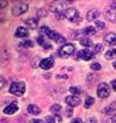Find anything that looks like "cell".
I'll list each match as a JSON object with an SVG mask.
<instances>
[{
	"mask_svg": "<svg viewBox=\"0 0 116 123\" xmlns=\"http://www.w3.org/2000/svg\"><path fill=\"white\" fill-rule=\"evenodd\" d=\"M113 66H114V68H116V61H115V62H114V63H113Z\"/></svg>",
	"mask_w": 116,
	"mask_h": 123,
	"instance_id": "b9f144b4",
	"label": "cell"
},
{
	"mask_svg": "<svg viewBox=\"0 0 116 123\" xmlns=\"http://www.w3.org/2000/svg\"><path fill=\"white\" fill-rule=\"evenodd\" d=\"M78 57H79L80 59H84V61H91V59L94 57V52L89 51V50H87V49H85V50H80Z\"/></svg>",
	"mask_w": 116,
	"mask_h": 123,
	"instance_id": "30bf717a",
	"label": "cell"
},
{
	"mask_svg": "<svg viewBox=\"0 0 116 123\" xmlns=\"http://www.w3.org/2000/svg\"><path fill=\"white\" fill-rule=\"evenodd\" d=\"M37 23H38V21H37V19H35V18H30V19L26 20V25L29 28H36L37 27Z\"/></svg>",
	"mask_w": 116,
	"mask_h": 123,
	"instance_id": "ac0fdd59",
	"label": "cell"
},
{
	"mask_svg": "<svg viewBox=\"0 0 116 123\" xmlns=\"http://www.w3.org/2000/svg\"><path fill=\"white\" fill-rule=\"evenodd\" d=\"M111 87L114 88V91H116V80H113V81H111Z\"/></svg>",
	"mask_w": 116,
	"mask_h": 123,
	"instance_id": "74e56055",
	"label": "cell"
},
{
	"mask_svg": "<svg viewBox=\"0 0 116 123\" xmlns=\"http://www.w3.org/2000/svg\"><path fill=\"white\" fill-rule=\"evenodd\" d=\"M40 33H41L42 35L48 36L49 38H51V40L55 41L56 43H59V44H66V43H65L66 40H65L61 34H58V33H56V31H54V30H51V29L48 28L47 26H43V27L40 29Z\"/></svg>",
	"mask_w": 116,
	"mask_h": 123,
	"instance_id": "6da1fadb",
	"label": "cell"
},
{
	"mask_svg": "<svg viewBox=\"0 0 116 123\" xmlns=\"http://www.w3.org/2000/svg\"><path fill=\"white\" fill-rule=\"evenodd\" d=\"M54 64H55V61L51 58V57H49V58H44V59H42L41 62V66L43 70H50V68L54 66Z\"/></svg>",
	"mask_w": 116,
	"mask_h": 123,
	"instance_id": "8fae6325",
	"label": "cell"
},
{
	"mask_svg": "<svg viewBox=\"0 0 116 123\" xmlns=\"http://www.w3.org/2000/svg\"><path fill=\"white\" fill-rule=\"evenodd\" d=\"M45 122H47V123H55V117H54V116H47V118H45Z\"/></svg>",
	"mask_w": 116,
	"mask_h": 123,
	"instance_id": "d6a6232c",
	"label": "cell"
},
{
	"mask_svg": "<svg viewBox=\"0 0 116 123\" xmlns=\"http://www.w3.org/2000/svg\"><path fill=\"white\" fill-rule=\"evenodd\" d=\"M115 110H116V101H114V102L110 103L107 108L103 109V113H104V114H111V113L115 111Z\"/></svg>",
	"mask_w": 116,
	"mask_h": 123,
	"instance_id": "d6986e66",
	"label": "cell"
},
{
	"mask_svg": "<svg viewBox=\"0 0 116 123\" xmlns=\"http://www.w3.org/2000/svg\"><path fill=\"white\" fill-rule=\"evenodd\" d=\"M18 110H19L18 105H16V103H11V105H8V106H6V107L4 108V113H5L6 115H13L14 113H16Z\"/></svg>",
	"mask_w": 116,
	"mask_h": 123,
	"instance_id": "7c38bea8",
	"label": "cell"
},
{
	"mask_svg": "<svg viewBox=\"0 0 116 123\" xmlns=\"http://www.w3.org/2000/svg\"><path fill=\"white\" fill-rule=\"evenodd\" d=\"M104 42H106V44H108L110 47L115 45L116 44V34L115 33H109V34H107L104 36Z\"/></svg>",
	"mask_w": 116,
	"mask_h": 123,
	"instance_id": "5bb4252c",
	"label": "cell"
},
{
	"mask_svg": "<svg viewBox=\"0 0 116 123\" xmlns=\"http://www.w3.org/2000/svg\"><path fill=\"white\" fill-rule=\"evenodd\" d=\"M21 47H23V48H31V47H34V42L29 41V40L23 41V42H21Z\"/></svg>",
	"mask_w": 116,
	"mask_h": 123,
	"instance_id": "484cf974",
	"label": "cell"
},
{
	"mask_svg": "<svg viewBox=\"0 0 116 123\" xmlns=\"http://www.w3.org/2000/svg\"><path fill=\"white\" fill-rule=\"evenodd\" d=\"M102 50H103L102 44H96L95 47H94V51H93V52H94V54H99V52H101Z\"/></svg>",
	"mask_w": 116,
	"mask_h": 123,
	"instance_id": "83f0119b",
	"label": "cell"
},
{
	"mask_svg": "<svg viewBox=\"0 0 116 123\" xmlns=\"http://www.w3.org/2000/svg\"><path fill=\"white\" fill-rule=\"evenodd\" d=\"M86 123H96V120H95V118H89Z\"/></svg>",
	"mask_w": 116,
	"mask_h": 123,
	"instance_id": "f35d334b",
	"label": "cell"
},
{
	"mask_svg": "<svg viewBox=\"0 0 116 123\" xmlns=\"http://www.w3.org/2000/svg\"><path fill=\"white\" fill-rule=\"evenodd\" d=\"M26 92V85L24 82L19 81V82H13L11 85V88H9V93L14 94L16 96H21L23 95V93Z\"/></svg>",
	"mask_w": 116,
	"mask_h": 123,
	"instance_id": "7a4b0ae2",
	"label": "cell"
},
{
	"mask_svg": "<svg viewBox=\"0 0 116 123\" xmlns=\"http://www.w3.org/2000/svg\"><path fill=\"white\" fill-rule=\"evenodd\" d=\"M71 123H82V121L80 120V118H74V120H73Z\"/></svg>",
	"mask_w": 116,
	"mask_h": 123,
	"instance_id": "d590c367",
	"label": "cell"
},
{
	"mask_svg": "<svg viewBox=\"0 0 116 123\" xmlns=\"http://www.w3.org/2000/svg\"><path fill=\"white\" fill-rule=\"evenodd\" d=\"M104 57H106V59H114L116 57V49H110V50H108V51L104 54Z\"/></svg>",
	"mask_w": 116,
	"mask_h": 123,
	"instance_id": "ffe728a7",
	"label": "cell"
},
{
	"mask_svg": "<svg viewBox=\"0 0 116 123\" xmlns=\"http://www.w3.org/2000/svg\"><path fill=\"white\" fill-rule=\"evenodd\" d=\"M82 33L86 35V36H92V35H94L96 33V30H95V28H93V27H86L82 30Z\"/></svg>",
	"mask_w": 116,
	"mask_h": 123,
	"instance_id": "44dd1931",
	"label": "cell"
},
{
	"mask_svg": "<svg viewBox=\"0 0 116 123\" xmlns=\"http://www.w3.org/2000/svg\"><path fill=\"white\" fill-rule=\"evenodd\" d=\"M41 62H42V59L38 57V56H36L34 59H33V62H31V66H33V68H36L37 66H38V64L41 65Z\"/></svg>",
	"mask_w": 116,
	"mask_h": 123,
	"instance_id": "cb8c5ba5",
	"label": "cell"
},
{
	"mask_svg": "<svg viewBox=\"0 0 116 123\" xmlns=\"http://www.w3.org/2000/svg\"><path fill=\"white\" fill-rule=\"evenodd\" d=\"M80 44L84 45V47H91L92 45V41L89 40L88 37H84V38L80 40Z\"/></svg>",
	"mask_w": 116,
	"mask_h": 123,
	"instance_id": "7402d4cb",
	"label": "cell"
},
{
	"mask_svg": "<svg viewBox=\"0 0 116 123\" xmlns=\"http://www.w3.org/2000/svg\"><path fill=\"white\" fill-rule=\"evenodd\" d=\"M27 110H28V113H30L33 115H37V114L41 113V108L38 106H36V105H29Z\"/></svg>",
	"mask_w": 116,
	"mask_h": 123,
	"instance_id": "2e32d148",
	"label": "cell"
},
{
	"mask_svg": "<svg viewBox=\"0 0 116 123\" xmlns=\"http://www.w3.org/2000/svg\"><path fill=\"white\" fill-rule=\"evenodd\" d=\"M72 114H73V110H72V108H71V107H67V108H66V110H65V116L70 117V116H72Z\"/></svg>",
	"mask_w": 116,
	"mask_h": 123,
	"instance_id": "4dcf8cb0",
	"label": "cell"
},
{
	"mask_svg": "<svg viewBox=\"0 0 116 123\" xmlns=\"http://www.w3.org/2000/svg\"><path fill=\"white\" fill-rule=\"evenodd\" d=\"M57 78H58V79H61V78H63V79H66L67 77H66V75H57Z\"/></svg>",
	"mask_w": 116,
	"mask_h": 123,
	"instance_id": "60d3db41",
	"label": "cell"
},
{
	"mask_svg": "<svg viewBox=\"0 0 116 123\" xmlns=\"http://www.w3.org/2000/svg\"><path fill=\"white\" fill-rule=\"evenodd\" d=\"M65 102L68 105V107H77L81 103V99L79 96H75V95H68L65 98Z\"/></svg>",
	"mask_w": 116,
	"mask_h": 123,
	"instance_id": "ba28073f",
	"label": "cell"
},
{
	"mask_svg": "<svg viewBox=\"0 0 116 123\" xmlns=\"http://www.w3.org/2000/svg\"><path fill=\"white\" fill-rule=\"evenodd\" d=\"M37 16H38V18L45 16V9H38V11H37Z\"/></svg>",
	"mask_w": 116,
	"mask_h": 123,
	"instance_id": "1f68e13d",
	"label": "cell"
},
{
	"mask_svg": "<svg viewBox=\"0 0 116 123\" xmlns=\"http://www.w3.org/2000/svg\"><path fill=\"white\" fill-rule=\"evenodd\" d=\"M28 11V5L24 4V2H20V4H16L14 5L13 8H12V14L15 15V16H19L21 14H23L24 12Z\"/></svg>",
	"mask_w": 116,
	"mask_h": 123,
	"instance_id": "52a82bcc",
	"label": "cell"
},
{
	"mask_svg": "<svg viewBox=\"0 0 116 123\" xmlns=\"http://www.w3.org/2000/svg\"><path fill=\"white\" fill-rule=\"evenodd\" d=\"M70 92L73 94V95H79V94H81V89L79 88V87H75V86H73V87H70Z\"/></svg>",
	"mask_w": 116,
	"mask_h": 123,
	"instance_id": "d4e9b609",
	"label": "cell"
},
{
	"mask_svg": "<svg viewBox=\"0 0 116 123\" xmlns=\"http://www.w3.org/2000/svg\"><path fill=\"white\" fill-rule=\"evenodd\" d=\"M106 19L110 21L111 23H116V8L108 7L106 9Z\"/></svg>",
	"mask_w": 116,
	"mask_h": 123,
	"instance_id": "9c48e42d",
	"label": "cell"
},
{
	"mask_svg": "<svg viewBox=\"0 0 116 123\" xmlns=\"http://www.w3.org/2000/svg\"><path fill=\"white\" fill-rule=\"evenodd\" d=\"M95 26H96V28H99V29H103V28L106 27V25L103 23L102 21H95Z\"/></svg>",
	"mask_w": 116,
	"mask_h": 123,
	"instance_id": "f546056e",
	"label": "cell"
},
{
	"mask_svg": "<svg viewBox=\"0 0 116 123\" xmlns=\"http://www.w3.org/2000/svg\"><path fill=\"white\" fill-rule=\"evenodd\" d=\"M37 43H38L41 47H43L44 49H51V48H52V47H51V44L47 43V42H45V40H44L43 37H41V36H38V37H37Z\"/></svg>",
	"mask_w": 116,
	"mask_h": 123,
	"instance_id": "e0dca14e",
	"label": "cell"
},
{
	"mask_svg": "<svg viewBox=\"0 0 116 123\" xmlns=\"http://www.w3.org/2000/svg\"><path fill=\"white\" fill-rule=\"evenodd\" d=\"M111 123H116V114L111 117Z\"/></svg>",
	"mask_w": 116,
	"mask_h": 123,
	"instance_id": "ab89813d",
	"label": "cell"
},
{
	"mask_svg": "<svg viewBox=\"0 0 116 123\" xmlns=\"http://www.w3.org/2000/svg\"><path fill=\"white\" fill-rule=\"evenodd\" d=\"M1 8H4V7H6L7 6V1H4V0H1Z\"/></svg>",
	"mask_w": 116,
	"mask_h": 123,
	"instance_id": "8d00e7d4",
	"label": "cell"
},
{
	"mask_svg": "<svg viewBox=\"0 0 116 123\" xmlns=\"http://www.w3.org/2000/svg\"><path fill=\"white\" fill-rule=\"evenodd\" d=\"M93 103H94V98H92V96H87V98H86V100H85V108H89Z\"/></svg>",
	"mask_w": 116,
	"mask_h": 123,
	"instance_id": "603a6c76",
	"label": "cell"
},
{
	"mask_svg": "<svg viewBox=\"0 0 116 123\" xmlns=\"http://www.w3.org/2000/svg\"><path fill=\"white\" fill-rule=\"evenodd\" d=\"M100 16V13L98 9H91L87 12V15H86V19L88 21H98V18Z\"/></svg>",
	"mask_w": 116,
	"mask_h": 123,
	"instance_id": "9a60e30c",
	"label": "cell"
},
{
	"mask_svg": "<svg viewBox=\"0 0 116 123\" xmlns=\"http://www.w3.org/2000/svg\"><path fill=\"white\" fill-rule=\"evenodd\" d=\"M63 4H64V2H55L54 5H51V11H52V13L56 15L57 19L65 18V15H64L65 12H63V7H64Z\"/></svg>",
	"mask_w": 116,
	"mask_h": 123,
	"instance_id": "8992f818",
	"label": "cell"
},
{
	"mask_svg": "<svg viewBox=\"0 0 116 123\" xmlns=\"http://www.w3.org/2000/svg\"><path fill=\"white\" fill-rule=\"evenodd\" d=\"M15 36L16 37H20V38H26L29 36V31H28V29L26 27H18L16 29V31H15Z\"/></svg>",
	"mask_w": 116,
	"mask_h": 123,
	"instance_id": "4fadbf2b",
	"label": "cell"
},
{
	"mask_svg": "<svg viewBox=\"0 0 116 123\" xmlns=\"http://www.w3.org/2000/svg\"><path fill=\"white\" fill-rule=\"evenodd\" d=\"M29 123H44L42 120H37V118H33V120H30Z\"/></svg>",
	"mask_w": 116,
	"mask_h": 123,
	"instance_id": "836d02e7",
	"label": "cell"
},
{
	"mask_svg": "<svg viewBox=\"0 0 116 123\" xmlns=\"http://www.w3.org/2000/svg\"><path fill=\"white\" fill-rule=\"evenodd\" d=\"M74 49H75L74 44L66 43V44H64V45L58 50V54H59V56L63 57V58H67V57H70V56L74 52Z\"/></svg>",
	"mask_w": 116,
	"mask_h": 123,
	"instance_id": "277c9868",
	"label": "cell"
},
{
	"mask_svg": "<svg viewBox=\"0 0 116 123\" xmlns=\"http://www.w3.org/2000/svg\"><path fill=\"white\" fill-rule=\"evenodd\" d=\"M91 68L94 70V71H100V70H101V65H100L99 63H93V64L91 65Z\"/></svg>",
	"mask_w": 116,
	"mask_h": 123,
	"instance_id": "f1b7e54d",
	"label": "cell"
},
{
	"mask_svg": "<svg viewBox=\"0 0 116 123\" xmlns=\"http://www.w3.org/2000/svg\"><path fill=\"white\" fill-rule=\"evenodd\" d=\"M64 15H65V18H66L68 21H71V22H73V23H77V22H80V21H81L80 14H79V12H78L75 8H67V9H65Z\"/></svg>",
	"mask_w": 116,
	"mask_h": 123,
	"instance_id": "3957f363",
	"label": "cell"
},
{
	"mask_svg": "<svg viewBox=\"0 0 116 123\" xmlns=\"http://www.w3.org/2000/svg\"><path fill=\"white\" fill-rule=\"evenodd\" d=\"M0 81H1L0 87H1V88H4V85H5V78H4V77H1V78H0Z\"/></svg>",
	"mask_w": 116,
	"mask_h": 123,
	"instance_id": "e575fe53",
	"label": "cell"
},
{
	"mask_svg": "<svg viewBox=\"0 0 116 123\" xmlns=\"http://www.w3.org/2000/svg\"><path fill=\"white\" fill-rule=\"evenodd\" d=\"M50 109H51V111H52V113L57 114L58 111H61V105H57V103H56V105H52V106H51V108H50Z\"/></svg>",
	"mask_w": 116,
	"mask_h": 123,
	"instance_id": "4316f807",
	"label": "cell"
},
{
	"mask_svg": "<svg viewBox=\"0 0 116 123\" xmlns=\"http://www.w3.org/2000/svg\"><path fill=\"white\" fill-rule=\"evenodd\" d=\"M98 96L101 98V99H106L107 96H109L110 94V88H109V85L107 82H101L99 86H98Z\"/></svg>",
	"mask_w": 116,
	"mask_h": 123,
	"instance_id": "5b68a950",
	"label": "cell"
}]
</instances>
